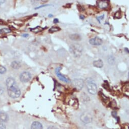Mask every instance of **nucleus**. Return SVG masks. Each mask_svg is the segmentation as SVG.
Returning a JSON list of instances; mask_svg holds the SVG:
<instances>
[{
    "label": "nucleus",
    "mask_w": 129,
    "mask_h": 129,
    "mask_svg": "<svg viewBox=\"0 0 129 129\" xmlns=\"http://www.w3.org/2000/svg\"><path fill=\"white\" fill-rule=\"evenodd\" d=\"M6 85L8 95L13 98L19 97L21 94V91L18 87L15 80L13 78H9L6 81Z\"/></svg>",
    "instance_id": "1"
},
{
    "label": "nucleus",
    "mask_w": 129,
    "mask_h": 129,
    "mask_svg": "<svg viewBox=\"0 0 129 129\" xmlns=\"http://www.w3.org/2000/svg\"><path fill=\"white\" fill-rule=\"evenodd\" d=\"M69 50L71 54L75 57H80L83 54V48L79 44L75 43L70 45Z\"/></svg>",
    "instance_id": "2"
},
{
    "label": "nucleus",
    "mask_w": 129,
    "mask_h": 129,
    "mask_svg": "<svg viewBox=\"0 0 129 129\" xmlns=\"http://www.w3.org/2000/svg\"><path fill=\"white\" fill-rule=\"evenodd\" d=\"M86 87L89 93L95 95L97 92V87L94 81L91 78H88L86 80Z\"/></svg>",
    "instance_id": "3"
},
{
    "label": "nucleus",
    "mask_w": 129,
    "mask_h": 129,
    "mask_svg": "<svg viewBox=\"0 0 129 129\" xmlns=\"http://www.w3.org/2000/svg\"><path fill=\"white\" fill-rule=\"evenodd\" d=\"M84 84V82L82 79H76L72 81V85L77 90L80 91L82 89Z\"/></svg>",
    "instance_id": "4"
},
{
    "label": "nucleus",
    "mask_w": 129,
    "mask_h": 129,
    "mask_svg": "<svg viewBox=\"0 0 129 129\" xmlns=\"http://www.w3.org/2000/svg\"><path fill=\"white\" fill-rule=\"evenodd\" d=\"M61 69V67H57L55 69V73H56V76H57V77L59 78V79L64 82L67 83H70L71 81H70V80H69L68 78H67L66 77H65V76H64L63 75L61 74V73L60 72V71Z\"/></svg>",
    "instance_id": "5"
},
{
    "label": "nucleus",
    "mask_w": 129,
    "mask_h": 129,
    "mask_svg": "<svg viewBox=\"0 0 129 129\" xmlns=\"http://www.w3.org/2000/svg\"><path fill=\"white\" fill-rule=\"evenodd\" d=\"M31 78L30 73L27 71H24L21 73L20 76V80L23 83H27L29 82Z\"/></svg>",
    "instance_id": "6"
},
{
    "label": "nucleus",
    "mask_w": 129,
    "mask_h": 129,
    "mask_svg": "<svg viewBox=\"0 0 129 129\" xmlns=\"http://www.w3.org/2000/svg\"><path fill=\"white\" fill-rule=\"evenodd\" d=\"M102 40L97 36L89 40V43L93 46H100L102 44Z\"/></svg>",
    "instance_id": "7"
},
{
    "label": "nucleus",
    "mask_w": 129,
    "mask_h": 129,
    "mask_svg": "<svg viewBox=\"0 0 129 129\" xmlns=\"http://www.w3.org/2000/svg\"><path fill=\"white\" fill-rule=\"evenodd\" d=\"M81 120L84 123H89L92 120V117L89 114L87 113H84L81 116Z\"/></svg>",
    "instance_id": "8"
},
{
    "label": "nucleus",
    "mask_w": 129,
    "mask_h": 129,
    "mask_svg": "<svg viewBox=\"0 0 129 129\" xmlns=\"http://www.w3.org/2000/svg\"><path fill=\"white\" fill-rule=\"evenodd\" d=\"M69 38L71 39V40L73 41H81L82 39V36L78 33H74L72 34L69 35Z\"/></svg>",
    "instance_id": "9"
},
{
    "label": "nucleus",
    "mask_w": 129,
    "mask_h": 129,
    "mask_svg": "<svg viewBox=\"0 0 129 129\" xmlns=\"http://www.w3.org/2000/svg\"><path fill=\"white\" fill-rule=\"evenodd\" d=\"M97 4H98V7L100 9H104L107 8L109 5L108 2L107 1H98Z\"/></svg>",
    "instance_id": "10"
},
{
    "label": "nucleus",
    "mask_w": 129,
    "mask_h": 129,
    "mask_svg": "<svg viewBox=\"0 0 129 129\" xmlns=\"http://www.w3.org/2000/svg\"><path fill=\"white\" fill-rule=\"evenodd\" d=\"M31 129H43L42 124L39 122H34L32 123L31 126Z\"/></svg>",
    "instance_id": "11"
},
{
    "label": "nucleus",
    "mask_w": 129,
    "mask_h": 129,
    "mask_svg": "<svg viewBox=\"0 0 129 129\" xmlns=\"http://www.w3.org/2000/svg\"><path fill=\"white\" fill-rule=\"evenodd\" d=\"M9 119V117L8 115L3 112L0 113V122H6Z\"/></svg>",
    "instance_id": "12"
},
{
    "label": "nucleus",
    "mask_w": 129,
    "mask_h": 129,
    "mask_svg": "<svg viewBox=\"0 0 129 129\" xmlns=\"http://www.w3.org/2000/svg\"><path fill=\"white\" fill-rule=\"evenodd\" d=\"M103 65V63L102 60L98 59L93 62V66L97 68H102Z\"/></svg>",
    "instance_id": "13"
},
{
    "label": "nucleus",
    "mask_w": 129,
    "mask_h": 129,
    "mask_svg": "<svg viewBox=\"0 0 129 129\" xmlns=\"http://www.w3.org/2000/svg\"><path fill=\"white\" fill-rule=\"evenodd\" d=\"M21 64L19 62L14 61L11 63V67L14 69H19L21 67Z\"/></svg>",
    "instance_id": "14"
},
{
    "label": "nucleus",
    "mask_w": 129,
    "mask_h": 129,
    "mask_svg": "<svg viewBox=\"0 0 129 129\" xmlns=\"http://www.w3.org/2000/svg\"><path fill=\"white\" fill-rule=\"evenodd\" d=\"M61 29L57 26H54V27H52L49 30V31L50 33H53V32H55L56 31H58L59 30H60Z\"/></svg>",
    "instance_id": "15"
},
{
    "label": "nucleus",
    "mask_w": 129,
    "mask_h": 129,
    "mask_svg": "<svg viewBox=\"0 0 129 129\" xmlns=\"http://www.w3.org/2000/svg\"><path fill=\"white\" fill-rule=\"evenodd\" d=\"M43 29L42 28H41V27L40 26H38V27H36L35 28H33V29H31V30L32 31V32H40Z\"/></svg>",
    "instance_id": "16"
},
{
    "label": "nucleus",
    "mask_w": 129,
    "mask_h": 129,
    "mask_svg": "<svg viewBox=\"0 0 129 129\" xmlns=\"http://www.w3.org/2000/svg\"><path fill=\"white\" fill-rule=\"evenodd\" d=\"M122 17V14L121 12L120 11H118L115 15V18H116V19H120Z\"/></svg>",
    "instance_id": "17"
},
{
    "label": "nucleus",
    "mask_w": 129,
    "mask_h": 129,
    "mask_svg": "<svg viewBox=\"0 0 129 129\" xmlns=\"http://www.w3.org/2000/svg\"><path fill=\"white\" fill-rule=\"evenodd\" d=\"M7 71L6 68L3 66H0V73L1 74H3V73H5Z\"/></svg>",
    "instance_id": "18"
},
{
    "label": "nucleus",
    "mask_w": 129,
    "mask_h": 129,
    "mask_svg": "<svg viewBox=\"0 0 129 129\" xmlns=\"http://www.w3.org/2000/svg\"><path fill=\"white\" fill-rule=\"evenodd\" d=\"M108 62L109 64H113L115 62V58L112 56L109 57L108 59Z\"/></svg>",
    "instance_id": "19"
},
{
    "label": "nucleus",
    "mask_w": 129,
    "mask_h": 129,
    "mask_svg": "<svg viewBox=\"0 0 129 129\" xmlns=\"http://www.w3.org/2000/svg\"><path fill=\"white\" fill-rule=\"evenodd\" d=\"M11 30L9 29H1L0 30V33H9V32H10Z\"/></svg>",
    "instance_id": "20"
},
{
    "label": "nucleus",
    "mask_w": 129,
    "mask_h": 129,
    "mask_svg": "<svg viewBox=\"0 0 129 129\" xmlns=\"http://www.w3.org/2000/svg\"><path fill=\"white\" fill-rule=\"evenodd\" d=\"M0 129H6V126L2 123H0Z\"/></svg>",
    "instance_id": "21"
},
{
    "label": "nucleus",
    "mask_w": 129,
    "mask_h": 129,
    "mask_svg": "<svg viewBox=\"0 0 129 129\" xmlns=\"http://www.w3.org/2000/svg\"><path fill=\"white\" fill-rule=\"evenodd\" d=\"M103 18H104V15H102V16H101L98 17L97 18V20H98V21H99V20H102V19H103Z\"/></svg>",
    "instance_id": "22"
},
{
    "label": "nucleus",
    "mask_w": 129,
    "mask_h": 129,
    "mask_svg": "<svg viewBox=\"0 0 129 129\" xmlns=\"http://www.w3.org/2000/svg\"><path fill=\"white\" fill-rule=\"evenodd\" d=\"M53 22L54 23H57L59 22V20L58 19H57V18H55V19H54L53 20Z\"/></svg>",
    "instance_id": "23"
},
{
    "label": "nucleus",
    "mask_w": 129,
    "mask_h": 129,
    "mask_svg": "<svg viewBox=\"0 0 129 129\" xmlns=\"http://www.w3.org/2000/svg\"><path fill=\"white\" fill-rule=\"evenodd\" d=\"M47 129H57L54 126H50Z\"/></svg>",
    "instance_id": "24"
},
{
    "label": "nucleus",
    "mask_w": 129,
    "mask_h": 129,
    "mask_svg": "<svg viewBox=\"0 0 129 129\" xmlns=\"http://www.w3.org/2000/svg\"><path fill=\"white\" fill-rule=\"evenodd\" d=\"M50 6V5H45L40 6V7H38V8H35V9H40V8H43V7H47V6Z\"/></svg>",
    "instance_id": "25"
},
{
    "label": "nucleus",
    "mask_w": 129,
    "mask_h": 129,
    "mask_svg": "<svg viewBox=\"0 0 129 129\" xmlns=\"http://www.w3.org/2000/svg\"><path fill=\"white\" fill-rule=\"evenodd\" d=\"M23 37H25V38H27V37H28V36H29V35L28 34H27V33H26V34H23L22 35Z\"/></svg>",
    "instance_id": "26"
},
{
    "label": "nucleus",
    "mask_w": 129,
    "mask_h": 129,
    "mask_svg": "<svg viewBox=\"0 0 129 129\" xmlns=\"http://www.w3.org/2000/svg\"><path fill=\"white\" fill-rule=\"evenodd\" d=\"M80 18H81V19H85V16H84L83 15H80Z\"/></svg>",
    "instance_id": "27"
},
{
    "label": "nucleus",
    "mask_w": 129,
    "mask_h": 129,
    "mask_svg": "<svg viewBox=\"0 0 129 129\" xmlns=\"http://www.w3.org/2000/svg\"><path fill=\"white\" fill-rule=\"evenodd\" d=\"M53 16V15H52V14H50V15H49V17H50V18L52 17Z\"/></svg>",
    "instance_id": "28"
}]
</instances>
